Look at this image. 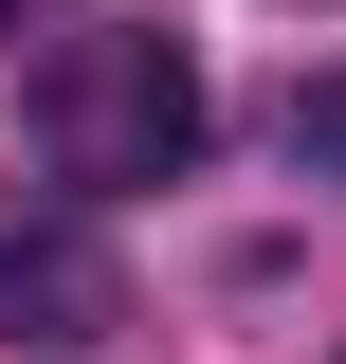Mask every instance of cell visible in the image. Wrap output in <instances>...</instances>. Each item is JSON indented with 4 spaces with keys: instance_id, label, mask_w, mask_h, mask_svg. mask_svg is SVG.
I'll use <instances>...</instances> for the list:
<instances>
[{
    "instance_id": "obj_2",
    "label": "cell",
    "mask_w": 346,
    "mask_h": 364,
    "mask_svg": "<svg viewBox=\"0 0 346 364\" xmlns=\"http://www.w3.org/2000/svg\"><path fill=\"white\" fill-rule=\"evenodd\" d=\"M128 328V255L91 237L73 182H0V346H37V364H91Z\"/></svg>"
},
{
    "instance_id": "obj_1",
    "label": "cell",
    "mask_w": 346,
    "mask_h": 364,
    "mask_svg": "<svg viewBox=\"0 0 346 364\" xmlns=\"http://www.w3.org/2000/svg\"><path fill=\"white\" fill-rule=\"evenodd\" d=\"M201 128H219V109H201V55H182L164 18H91V37L37 55V146H55L73 200H146V182H182Z\"/></svg>"
},
{
    "instance_id": "obj_4",
    "label": "cell",
    "mask_w": 346,
    "mask_h": 364,
    "mask_svg": "<svg viewBox=\"0 0 346 364\" xmlns=\"http://www.w3.org/2000/svg\"><path fill=\"white\" fill-rule=\"evenodd\" d=\"M19 18H73V0H0V37H19Z\"/></svg>"
},
{
    "instance_id": "obj_3",
    "label": "cell",
    "mask_w": 346,
    "mask_h": 364,
    "mask_svg": "<svg viewBox=\"0 0 346 364\" xmlns=\"http://www.w3.org/2000/svg\"><path fill=\"white\" fill-rule=\"evenodd\" d=\"M273 146H292L310 182H346V73H292V91H273Z\"/></svg>"
}]
</instances>
